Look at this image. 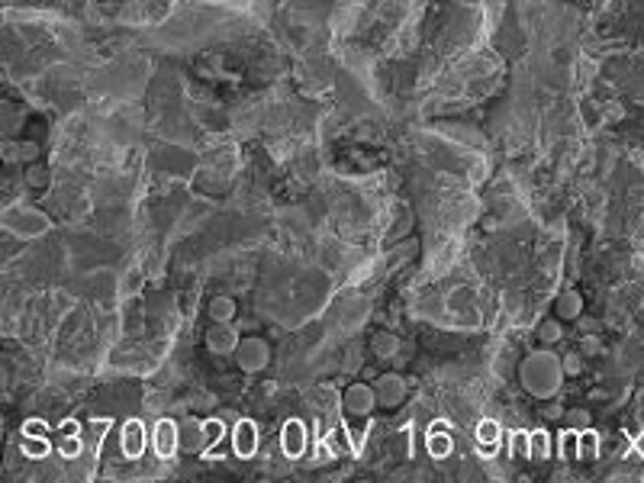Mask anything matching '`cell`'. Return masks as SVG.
<instances>
[{"mask_svg":"<svg viewBox=\"0 0 644 483\" xmlns=\"http://www.w3.org/2000/svg\"><path fill=\"white\" fill-rule=\"evenodd\" d=\"M238 448L242 451L252 448V426H242V432H238Z\"/></svg>","mask_w":644,"mask_h":483,"instance_id":"cell-1","label":"cell"}]
</instances>
